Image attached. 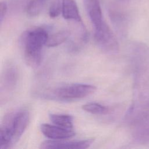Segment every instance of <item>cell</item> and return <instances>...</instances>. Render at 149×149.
<instances>
[{
	"instance_id": "2e32d148",
	"label": "cell",
	"mask_w": 149,
	"mask_h": 149,
	"mask_svg": "<svg viewBox=\"0 0 149 149\" xmlns=\"http://www.w3.org/2000/svg\"><path fill=\"white\" fill-rule=\"evenodd\" d=\"M62 0H54L49 8V15L52 18L58 17L62 13Z\"/></svg>"
},
{
	"instance_id": "ba28073f",
	"label": "cell",
	"mask_w": 149,
	"mask_h": 149,
	"mask_svg": "<svg viewBox=\"0 0 149 149\" xmlns=\"http://www.w3.org/2000/svg\"><path fill=\"white\" fill-rule=\"evenodd\" d=\"M17 74L16 68L12 65L5 68L1 79V93H9L15 88L17 81Z\"/></svg>"
},
{
	"instance_id": "7a4b0ae2",
	"label": "cell",
	"mask_w": 149,
	"mask_h": 149,
	"mask_svg": "<svg viewBox=\"0 0 149 149\" xmlns=\"http://www.w3.org/2000/svg\"><path fill=\"white\" fill-rule=\"evenodd\" d=\"M47 30L37 27L24 31L21 37L26 63L33 68L40 66L42 61V49L48 38Z\"/></svg>"
},
{
	"instance_id": "9a60e30c",
	"label": "cell",
	"mask_w": 149,
	"mask_h": 149,
	"mask_svg": "<svg viewBox=\"0 0 149 149\" xmlns=\"http://www.w3.org/2000/svg\"><path fill=\"white\" fill-rule=\"evenodd\" d=\"M31 0H10L9 5L15 12L26 10Z\"/></svg>"
},
{
	"instance_id": "7c38bea8",
	"label": "cell",
	"mask_w": 149,
	"mask_h": 149,
	"mask_svg": "<svg viewBox=\"0 0 149 149\" xmlns=\"http://www.w3.org/2000/svg\"><path fill=\"white\" fill-rule=\"evenodd\" d=\"M69 36L70 32L68 30L59 31L48 37L46 46L48 47H56L64 42L69 38Z\"/></svg>"
},
{
	"instance_id": "52a82bcc",
	"label": "cell",
	"mask_w": 149,
	"mask_h": 149,
	"mask_svg": "<svg viewBox=\"0 0 149 149\" xmlns=\"http://www.w3.org/2000/svg\"><path fill=\"white\" fill-rule=\"evenodd\" d=\"M88 16L94 28L101 26L104 20L100 0H83Z\"/></svg>"
},
{
	"instance_id": "277c9868",
	"label": "cell",
	"mask_w": 149,
	"mask_h": 149,
	"mask_svg": "<svg viewBox=\"0 0 149 149\" xmlns=\"http://www.w3.org/2000/svg\"><path fill=\"white\" fill-rule=\"evenodd\" d=\"M94 40L97 46L106 53L114 54L119 51L117 39L105 22L94 28Z\"/></svg>"
},
{
	"instance_id": "6da1fadb",
	"label": "cell",
	"mask_w": 149,
	"mask_h": 149,
	"mask_svg": "<svg viewBox=\"0 0 149 149\" xmlns=\"http://www.w3.org/2000/svg\"><path fill=\"white\" fill-rule=\"evenodd\" d=\"M29 121L27 110L19 109L8 113L4 118L0 129V148L6 149L20 138Z\"/></svg>"
},
{
	"instance_id": "9c48e42d",
	"label": "cell",
	"mask_w": 149,
	"mask_h": 149,
	"mask_svg": "<svg viewBox=\"0 0 149 149\" xmlns=\"http://www.w3.org/2000/svg\"><path fill=\"white\" fill-rule=\"evenodd\" d=\"M62 14L64 19L82 23L79 10L75 0H62Z\"/></svg>"
},
{
	"instance_id": "5bb4252c",
	"label": "cell",
	"mask_w": 149,
	"mask_h": 149,
	"mask_svg": "<svg viewBox=\"0 0 149 149\" xmlns=\"http://www.w3.org/2000/svg\"><path fill=\"white\" fill-rule=\"evenodd\" d=\"M82 108L84 111L95 115H104L109 111L107 107L97 102L87 103L82 106Z\"/></svg>"
},
{
	"instance_id": "4fadbf2b",
	"label": "cell",
	"mask_w": 149,
	"mask_h": 149,
	"mask_svg": "<svg viewBox=\"0 0 149 149\" xmlns=\"http://www.w3.org/2000/svg\"><path fill=\"white\" fill-rule=\"evenodd\" d=\"M47 0H31L27 9L26 13L30 17L38 16L43 10Z\"/></svg>"
},
{
	"instance_id": "8fae6325",
	"label": "cell",
	"mask_w": 149,
	"mask_h": 149,
	"mask_svg": "<svg viewBox=\"0 0 149 149\" xmlns=\"http://www.w3.org/2000/svg\"><path fill=\"white\" fill-rule=\"evenodd\" d=\"M49 117L51 121L55 125L69 129H73V118L70 115L51 113Z\"/></svg>"
},
{
	"instance_id": "ac0fdd59",
	"label": "cell",
	"mask_w": 149,
	"mask_h": 149,
	"mask_svg": "<svg viewBox=\"0 0 149 149\" xmlns=\"http://www.w3.org/2000/svg\"><path fill=\"white\" fill-rule=\"evenodd\" d=\"M116 1H117L119 3H126L127 2H128L129 1V0H116Z\"/></svg>"
},
{
	"instance_id": "8992f818",
	"label": "cell",
	"mask_w": 149,
	"mask_h": 149,
	"mask_svg": "<svg viewBox=\"0 0 149 149\" xmlns=\"http://www.w3.org/2000/svg\"><path fill=\"white\" fill-rule=\"evenodd\" d=\"M42 134L47 137L55 140H65L75 136L72 129L64 128L57 125L44 123L40 126Z\"/></svg>"
},
{
	"instance_id": "e0dca14e",
	"label": "cell",
	"mask_w": 149,
	"mask_h": 149,
	"mask_svg": "<svg viewBox=\"0 0 149 149\" xmlns=\"http://www.w3.org/2000/svg\"><path fill=\"white\" fill-rule=\"evenodd\" d=\"M8 10V5L5 2H1L0 4V23L2 24V21L6 15Z\"/></svg>"
},
{
	"instance_id": "5b68a950",
	"label": "cell",
	"mask_w": 149,
	"mask_h": 149,
	"mask_svg": "<svg viewBox=\"0 0 149 149\" xmlns=\"http://www.w3.org/2000/svg\"><path fill=\"white\" fill-rule=\"evenodd\" d=\"M94 139L80 141H64L61 140H47L42 142L40 145L41 148H72L83 149L89 147L94 142Z\"/></svg>"
},
{
	"instance_id": "3957f363",
	"label": "cell",
	"mask_w": 149,
	"mask_h": 149,
	"mask_svg": "<svg viewBox=\"0 0 149 149\" xmlns=\"http://www.w3.org/2000/svg\"><path fill=\"white\" fill-rule=\"evenodd\" d=\"M96 90V87L87 84H71L62 86L55 88L49 95L57 100L62 101H72L85 98Z\"/></svg>"
},
{
	"instance_id": "30bf717a",
	"label": "cell",
	"mask_w": 149,
	"mask_h": 149,
	"mask_svg": "<svg viewBox=\"0 0 149 149\" xmlns=\"http://www.w3.org/2000/svg\"><path fill=\"white\" fill-rule=\"evenodd\" d=\"M109 12L111 20L115 25L120 29H125L127 23V18L126 13L115 8H111Z\"/></svg>"
}]
</instances>
